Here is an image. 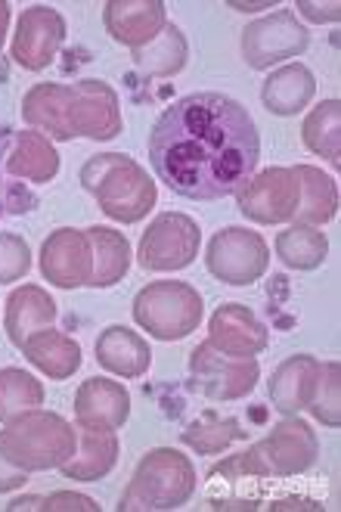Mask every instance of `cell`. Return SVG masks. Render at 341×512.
<instances>
[{
  "label": "cell",
  "instance_id": "cell-1",
  "mask_svg": "<svg viewBox=\"0 0 341 512\" xmlns=\"http://www.w3.org/2000/svg\"><path fill=\"white\" fill-rule=\"evenodd\" d=\"M261 159L255 118L224 94L174 100L149 131V165L162 184L193 202L233 196Z\"/></svg>",
  "mask_w": 341,
  "mask_h": 512
},
{
  "label": "cell",
  "instance_id": "cell-2",
  "mask_svg": "<svg viewBox=\"0 0 341 512\" xmlns=\"http://www.w3.org/2000/svg\"><path fill=\"white\" fill-rule=\"evenodd\" d=\"M81 187L100 202L112 221L121 224L143 221L159 199V190L149 180L146 168L124 153L90 156L81 168Z\"/></svg>",
  "mask_w": 341,
  "mask_h": 512
},
{
  "label": "cell",
  "instance_id": "cell-3",
  "mask_svg": "<svg viewBox=\"0 0 341 512\" xmlns=\"http://www.w3.org/2000/svg\"><path fill=\"white\" fill-rule=\"evenodd\" d=\"M0 450L25 472L59 469L78 450V429L59 413L35 407L7 423V432H0Z\"/></svg>",
  "mask_w": 341,
  "mask_h": 512
},
{
  "label": "cell",
  "instance_id": "cell-4",
  "mask_svg": "<svg viewBox=\"0 0 341 512\" xmlns=\"http://www.w3.org/2000/svg\"><path fill=\"white\" fill-rule=\"evenodd\" d=\"M196 481L199 478L190 457H183L174 447H155L137 463L118 509H177L196 494Z\"/></svg>",
  "mask_w": 341,
  "mask_h": 512
},
{
  "label": "cell",
  "instance_id": "cell-5",
  "mask_svg": "<svg viewBox=\"0 0 341 512\" xmlns=\"http://www.w3.org/2000/svg\"><path fill=\"white\" fill-rule=\"evenodd\" d=\"M320 457V441L304 419L286 416L283 423L273 426L267 438L252 444L242 454L230 457L239 469L270 475V478H295L304 475Z\"/></svg>",
  "mask_w": 341,
  "mask_h": 512
},
{
  "label": "cell",
  "instance_id": "cell-6",
  "mask_svg": "<svg viewBox=\"0 0 341 512\" xmlns=\"http://www.w3.org/2000/svg\"><path fill=\"white\" fill-rule=\"evenodd\" d=\"M205 301L199 289L177 280L149 283L134 298V320L159 342H177L196 333L202 323Z\"/></svg>",
  "mask_w": 341,
  "mask_h": 512
},
{
  "label": "cell",
  "instance_id": "cell-7",
  "mask_svg": "<svg viewBox=\"0 0 341 512\" xmlns=\"http://www.w3.org/2000/svg\"><path fill=\"white\" fill-rule=\"evenodd\" d=\"M205 264L211 277H217L227 286H252L264 277L270 264V249L264 236L245 227H224L211 236Z\"/></svg>",
  "mask_w": 341,
  "mask_h": 512
},
{
  "label": "cell",
  "instance_id": "cell-8",
  "mask_svg": "<svg viewBox=\"0 0 341 512\" xmlns=\"http://www.w3.org/2000/svg\"><path fill=\"white\" fill-rule=\"evenodd\" d=\"M190 373L193 385L211 401H239L252 395V388L261 379V367L255 357H227L214 351L208 342L193 348Z\"/></svg>",
  "mask_w": 341,
  "mask_h": 512
},
{
  "label": "cell",
  "instance_id": "cell-9",
  "mask_svg": "<svg viewBox=\"0 0 341 512\" xmlns=\"http://www.w3.org/2000/svg\"><path fill=\"white\" fill-rule=\"evenodd\" d=\"M310 44L307 28L298 25L292 10H276L273 16H264L242 32V56L248 69H273L283 59L301 56Z\"/></svg>",
  "mask_w": 341,
  "mask_h": 512
},
{
  "label": "cell",
  "instance_id": "cell-10",
  "mask_svg": "<svg viewBox=\"0 0 341 512\" xmlns=\"http://www.w3.org/2000/svg\"><path fill=\"white\" fill-rule=\"evenodd\" d=\"M298 180L292 168H267L261 174H252L236 190V205L242 218L255 224H283L292 221L298 212Z\"/></svg>",
  "mask_w": 341,
  "mask_h": 512
},
{
  "label": "cell",
  "instance_id": "cell-11",
  "mask_svg": "<svg viewBox=\"0 0 341 512\" xmlns=\"http://www.w3.org/2000/svg\"><path fill=\"white\" fill-rule=\"evenodd\" d=\"M199 255V224L190 215L165 212L159 215L140 239V267L143 270H183Z\"/></svg>",
  "mask_w": 341,
  "mask_h": 512
},
{
  "label": "cell",
  "instance_id": "cell-12",
  "mask_svg": "<svg viewBox=\"0 0 341 512\" xmlns=\"http://www.w3.org/2000/svg\"><path fill=\"white\" fill-rule=\"evenodd\" d=\"M62 41H66V19L53 7H28L19 16L13 35V59L25 72H41L53 63Z\"/></svg>",
  "mask_w": 341,
  "mask_h": 512
},
{
  "label": "cell",
  "instance_id": "cell-13",
  "mask_svg": "<svg viewBox=\"0 0 341 512\" xmlns=\"http://www.w3.org/2000/svg\"><path fill=\"white\" fill-rule=\"evenodd\" d=\"M41 274L59 289L90 286L93 277V246L84 230L59 227L41 246Z\"/></svg>",
  "mask_w": 341,
  "mask_h": 512
},
{
  "label": "cell",
  "instance_id": "cell-14",
  "mask_svg": "<svg viewBox=\"0 0 341 512\" xmlns=\"http://www.w3.org/2000/svg\"><path fill=\"white\" fill-rule=\"evenodd\" d=\"M72 131L87 140H112L121 134L118 94L97 78L72 84Z\"/></svg>",
  "mask_w": 341,
  "mask_h": 512
},
{
  "label": "cell",
  "instance_id": "cell-15",
  "mask_svg": "<svg viewBox=\"0 0 341 512\" xmlns=\"http://www.w3.org/2000/svg\"><path fill=\"white\" fill-rule=\"evenodd\" d=\"M270 336L264 323L245 305H221L208 323V345L227 357H258L267 348Z\"/></svg>",
  "mask_w": 341,
  "mask_h": 512
},
{
  "label": "cell",
  "instance_id": "cell-16",
  "mask_svg": "<svg viewBox=\"0 0 341 512\" xmlns=\"http://www.w3.org/2000/svg\"><path fill=\"white\" fill-rule=\"evenodd\" d=\"M106 32L131 50L146 47L165 28V4L162 0H109L103 7Z\"/></svg>",
  "mask_w": 341,
  "mask_h": 512
},
{
  "label": "cell",
  "instance_id": "cell-17",
  "mask_svg": "<svg viewBox=\"0 0 341 512\" xmlns=\"http://www.w3.org/2000/svg\"><path fill=\"white\" fill-rule=\"evenodd\" d=\"M75 416L84 426H100V429H121L131 416V395L121 382L93 376L81 382L75 395Z\"/></svg>",
  "mask_w": 341,
  "mask_h": 512
},
{
  "label": "cell",
  "instance_id": "cell-18",
  "mask_svg": "<svg viewBox=\"0 0 341 512\" xmlns=\"http://www.w3.org/2000/svg\"><path fill=\"white\" fill-rule=\"evenodd\" d=\"M22 118L47 140H72V84H35L22 100Z\"/></svg>",
  "mask_w": 341,
  "mask_h": 512
},
{
  "label": "cell",
  "instance_id": "cell-19",
  "mask_svg": "<svg viewBox=\"0 0 341 512\" xmlns=\"http://www.w3.org/2000/svg\"><path fill=\"white\" fill-rule=\"evenodd\" d=\"M317 376H320L317 357L295 354V357L283 360L267 382L273 407L283 416H298L301 410H307L310 398H314V388H317Z\"/></svg>",
  "mask_w": 341,
  "mask_h": 512
},
{
  "label": "cell",
  "instance_id": "cell-20",
  "mask_svg": "<svg viewBox=\"0 0 341 512\" xmlns=\"http://www.w3.org/2000/svg\"><path fill=\"white\" fill-rule=\"evenodd\" d=\"M78 450L59 466V472L69 481H100L115 469L118 460V438L115 429L84 426L78 423Z\"/></svg>",
  "mask_w": 341,
  "mask_h": 512
},
{
  "label": "cell",
  "instance_id": "cell-21",
  "mask_svg": "<svg viewBox=\"0 0 341 512\" xmlns=\"http://www.w3.org/2000/svg\"><path fill=\"white\" fill-rule=\"evenodd\" d=\"M97 360L100 367H106L115 376L124 379H140L149 364H152V351L149 345L128 326H109L97 339Z\"/></svg>",
  "mask_w": 341,
  "mask_h": 512
},
{
  "label": "cell",
  "instance_id": "cell-22",
  "mask_svg": "<svg viewBox=\"0 0 341 512\" xmlns=\"http://www.w3.org/2000/svg\"><path fill=\"white\" fill-rule=\"evenodd\" d=\"M53 323H56V301L50 298V292L31 283L13 289V295L7 298V336L16 348H22L31 333L47 329Z\"/></svg>",
  "mask_w": 341,
  "mask_h": 512
},
{
  "label": "cell",
  "instance_id": "cell-23",
  "mask_svg": "<svg viewBox=\"0 0 341 512\" xmlns=\"http://www.w3.org/2000/svg\"><path fill=\"white\" fill-rule=\"evenodd\" d=\"M25 357L31 367H38L44 376L62 382L75 376V370L81 367V345L69 336L56 333L53 326L47 329H38V333H31L22 345Z\"/></svg>",
  "mask_w": 341,
  "mask_h": 512
},
{
  "label": "cell",
  "instance_id": "cell-24",
  "mask_svg": "<svg viewBox=\"0 0 341 512\" xmlns=\"http://www.w3.org/2000/svg\"><path fill=\"white\" fill-rule=\"evenodd\" d=\"M317 94V78L304 63H289L283 69H276L264 87H261V100L267 112L273 115H298Z\"/></svg>",
  "mask_w": 341,
  "mask_h": 512
},
{
  "label": "cell",
  "instance_id": "cell-25",
  "mask_svg": "<svg viewBox=\"0 0 341 512\" xmlns=\"http://www.w3.org/2000/svg\"><path fill=\"white\" fill-rule=\"evenodd\" d=\"M7 171L31 180V184H50L59 171V153L44 134L22 131L7 149Z\"/></svg>",
  "mask_w": 341,
  "mask_h": 512
},
{
  "label": "cell",
  "instance_id": "cell-26",
  "mask_svg": "<svg viewBox=\"0 0 341 512\" xmlns=\"http://www.w3.org/2000/svg\"><path fill=\"white\" fill-rule=\"evenodd\" d=\"M292 171H295L298 190H301L298 212H295L298 224H307V227L329 224L335 218V212H338L335 180L329 174H323L320 168H314V165H298Z\"/></svg>",
  "mask_w": 341,
  "mask_h": 512
},
{
  "label": "cell",
  "instance_id": "cell-27",
  "mask_svg": "<svg viewBox=\"0 0 341 512\" xmlns=\"http://www.w3.org/2000/svg\"><path fill=\"white\" fill-rule=\"evenodd\" d=\"M90 246H93V277H90V286L97 289H106V286H115L124 274H128L131 267V246L124 233L112 230V227H90L84 230Z\"/></svg>",
  "mask_w": 341,
  "mask_h": 512
},
{
  "label": "cell",
  "instance_id": "cell-28",
  "mask_svg": "<svg viewBox=\"0 0 341 512\" xmlns=\"http://www.w3.org/2000/svg\"><path fill=\"white\" fill-rule=\"evenodd\" d=\"M329 255V239L317 227L295 224L276 236V258L292 270H314Z\"/></svg>",
  "mask_w": 341,
  "mask_h": 512
},
{
  "label": "cell",
  "instance_id": "cell-29",
  "mask_svg": "<svg viewBox=\"0 0 341 512\" xmlns=\"http://www.w3.org/2000/svg\"><path fill=\"white\" fill-rule=\"evenodd\" d=\"M134 63L146 75H159V78L177 75L186 66V38H183V32L177 25L165 22L159 38L149 41L140 50H134Z\"/></svg>",
  "mask_w": 341,
  "mask_h": 512
},
{
  "label": "cell",
  "instance_id": "cell-30",
  "mask_svg": "<svg viewBox=\"0 0 341 512\" xmlns=\"http://www.w3.org/2000/svg\"><path fill=\"white\" fill-rule=\"evenodd\" d=\"M338 118H341V103L338 100H323L317 109L301 125V140L314 156H323L332 168L341 165V149H338Z\"/></svg>",
  "mask_w": 341,
  "mask_h": 512
},
{
  "label": "cell",
  "instance_id": "cell-31",
  "mask_svg": "<svg viewBox=\"0 0 341 512\" xmlns=\"http://www.w3.org/2000/svg\"><path fill=\"white\" fill-rule=\"evenodd\" d=\"M41 404H44V385L35 376L19 367L0 370V423H13L16 416Z\"/></svg>",
  "mask_w": 341,
  "mask_h": 512
},
{
  "label": "cell",
  "instance_id": "cell-32",
  "mask_svg": "<svg viewBox=\"0 0 341 512\" xmlns=\"http://www.w3.org/2000/svg\"><path fill=\"white\" fill-rule=\"evenodd\" d=\"M180 438H183L186 447L199 450V454H205V457H214V454H224V450L233 441L245 438V432L239 429V423H236V419H230V416L224 419V416H217V413H205V416L196 419V423L186 426L180 432Z\"/></svg>",
  "mask_w": 341,
  "mask_h": 512
},
{
  "label": "cell",
  "instance_id": "cell-33",
  "mask_svg": "<svg viewBox=\"0 0 341 512\" xmlns=\"http://www.w3.org/2000/svg\"><path fill=\"white\" fill-rule=\"evenodd\" d=\"M338 382H341V370H338V360H326L320 364V376H317V388H314V398H310L307 410L317 423L338 429L341 423V398H338Z\"/></svg>",
  "mask_w": 341,
  "mask_h": 512
},
{
  "label": "cell",
  "instance_id": "cell-34",
  "mask_svg": "<svg viewBox=\"0 0 341 512\" xmlns=\"http://www.w3.org/2000/svg\"><path fill=\"white\" fill-rule=\"evenodd\" d=\"M10 512H22V509H44V512H97V500H90L84 494L75 491H59L50 497H19L7 506Z\"/></svg>",
  "mask_w": 341,
  "mask_h": 512
},
{
  "label": "cell",
  "instance_id": "cell-35",
  "mask_svg": "<svg viewBox=\"0 0 341 512\" xmlns=\"http://www.w3.org/2000/svg\"><path fill=\"white\" fill-rule=\"evenodd\" d=\"M31 270V252L19 233H0V283H16Z\"/></svg>",
  "mask_w": 341,
  "mask_h": 512
},
{
  "label": "cell",
  "instance_id": "cell-36",
  "mask_svg": "<svg viewBox=\"0 0 341 512\" xmlns=\"http://www.w3.org/2000/svg\"><path fill=\"white\" fill-rule=\"evenodd\" d=\"M25 481H28V472L19 469V466H13V463L7 460L4 450H0V494L19 491V488L25 485Z\"/></svg>",
  "mask_w": 341,
  "mask_h": 512
},
{
  "label": "cell",
  "instance_id": "cell-37",
  "mask_svg": "<svg viewBox=\"0 0 341 512\" xmlns=\"http://www.w3.org/2000/svg\"><path fill=\"white\" fill-rule=\"evenodd\" d=\"M298 10L310 22H335L341 16V7L335 4V0L332 4H310V0H298Z\"/></svg>",
  "mask_w": 341,
  "mask_h": 512
},
{
  "label": "cell",
  "instance_id": "cell-38",
  "mask_svg": "<svg viewBox=\"0 0 341 512\" xmlns=\"http://www.w3.org/2000/svg\"><path fill=\"white\" fill-rule=\"evenodd\" d=\"M7 28H10V4H7V0H0V47H4Z\"/></svg>",
  "mask_w": 341,
  "mask_h": 512
},
{
  "label": "cell",
  "instance_id": "cell-39",
  "mask_svg": "<svg viewBox=\"0 0 341 512\" xmlns=\"http://www.w3.org/2000/svg\"><path fill=\"white\" fill-rule=\"evenodd\" d=\"M264 7H270V4H233V10H239V13H255V10H264Z\"/></svg>",
  "mask_w": 341,
  "mask_h": 512
}]
</instances>
